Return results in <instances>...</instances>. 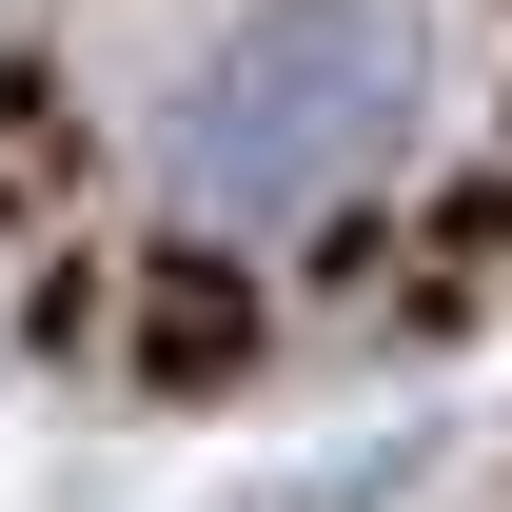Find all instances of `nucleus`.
Returning <instances> with one entry per match:
<instances>
[{
  "instance_id": "f257e3e1",
  "label": "nucleus",
  "mask_w": 512,
  "mask_h": 512,
  "mask_svg": "<svg viewBox=\"0 0 512 512\" xmlns=\"http://www.w3.org/2000/svg\"><path fill=\"white\" fill-rule=\"evenodd\" d=\"M493 237L512 0H0V276L60 355L237 375Z\"/></svg>"
}]
</instances>
